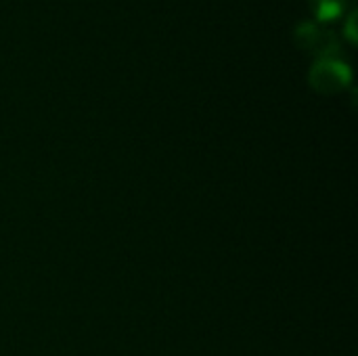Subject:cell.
Here are the masks:
<instances>
[{"mask_svg":"<svg viewBox=\"0 0 358 356\" xmlns=\"http://www.w3.org/2000/svg\"><path fill=\"white\" fill-rule=\"evenodd\" d=\"M350 65L336 57H321L310 67V82L321 92H336L350 82Z\"/></svg>","mask_w":358,"mask_h":356,"instance_id":"1","label":"cell"},{"mask_svg":"<svg viewBox=\"0 0 358 356\" xmlns=\"http://www.w3.org/2000/svg\"><path fill=\"white\" fill-rule=\"evenodd\" d=\"M298 44H302L304 48H310L313 52L321 55V57H331L338 50V38L331 29L321 27L315 21H300L296 25L294 31Z\"/></svg>","mask_w":358,"mask_h":356,"instance_id":"2","label":"cell"},{"mask_svg":"<svg viewBox=\"0 0 358 356\" xmlns=\"http://www.w3.org/2000/svg\"><path fill=\"white\" fill-rule=\"evenodd\" d=\"M315 13L319 19H336L338 15L344 13V6H346V0H310Z\"/></svg>","mask_w":358,"mask_h":356,"instance_id":"3","label":"cell"},{"mask_svg":"<svg viewBox=\"0 0 358 356\" xmlns=\"http://www.w3.org/2000/svg\"><path fill=\"white\" fill-rule=\"evenodd\" d=\"M346 31H348V36L355 40V13L350 15V19H348V23H346Z\"/></svg>","mask_w":358,"mask_h":356,"instance_id":"4","label":"cell"}]
</instances>
